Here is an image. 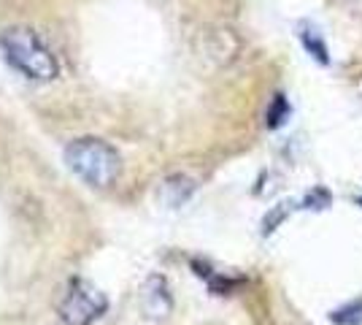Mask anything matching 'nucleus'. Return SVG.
<instances>
[{"instance_id": "obj_1", "label": "nucleus", "mask_w": 362, "mask_h": 325, "mask_svg": "<svg viewBox=\"0 0 362 325\" xmlns=\"http://www.w3.org/2000/svg\"><path fill=\"white\" fill-rule=\"evenodd\" d=\"M0 47L6 60L14 65L19 74L35 81H49L60 74V65L54 60V55L49 52L44 41L35 33L25 28H11L0 35Z\"/></svg>"}, {"instance_id": "obj_2", "label": "nucleus", "mask_w": 362, "mask_h": 325, "mask_svg": "<svg viewBox=\"0 0 362 325\" xmlns=\"http://www.w3.org/2000/svg\"><path fill=\"white\" fill-rule=\"evenodd\" d=\"M65 163L78 179L92 187H108L119 176V155L106 141L78 139L65 147Z\"/></svg>"}, {"instance_id": "obj_3", "label": "nucleus", "mask_w": 362, "mask_h": 325, "mask_svg": "<svg viewBox=\"0 0 362 325\" xmlns=\"http://www.w3.org/2000/svg\"><path fill=\"white\" fill-rule=\"evenodd\" d=\"M108 309L106 295L84 279H74L60 301V317L68 325H92Z\"/></svg>"}, {"instance_id": "obj_4", "label": "nucleus", "mask_w": 362, "mask_h": 325, "mask_svg": "<svg viewBox=\"0 0 362 325\" xmlns=\"http://www.w3.org/2000/svg\"><path fill=\"white\" fill-rule=\"evenodd\" d=\"M144 309L154 320L168 317V312L173 309V298H170L168 282L163 277H151L146 282V287H144Z\"/></svg>"}, {"instance_id": "obj_5", "label": "nucleus", "mask_w": 362, "mask_h": 325, "mask_svg": "<svg viewBox=\"0 0 362 325\" xmlns=\"http://www.w3.org/2000/svg\"><path fill=\"white\" fill-rule=\"evenodd\" d=\"M195 193V182L187 179V176H170L163 182V190H160V198L170 206V209H179L189 201V195Z\"/></svg>"}, {"instance_id": "obj_6", "label": "nucleus", "mask_w": 362, "mask_h": 325, "mask_svg": "<svg viewBox=\"0 0 362 325\" xmlns=\"http://www.w3.org/2000/svg\"><path fill=\"white\" fill-rule=\"evenodd\" d=\"M330 323L332 325H362V298L346 301V304H341L338 309H332Z\"/></svg>"}, {"instance_id": "obj_7", "label": "nucleus", "mask_w": 362, "mask_h": 325, "mask_svg": "<svg viewBox=\"0 0 362 325\" xmlns=\"http://www.w3.org/2000/svg\"><path fill=\"white\" fill-rule=\"evenodd\" d=\"M300 41H303V47L308 49V55H311L314 60L325 62V65L330 62V57H327V47H325V41H322L319 30L308 28V25H303V28H300Z\"/></svg>"}, {"instance_id": "obj_8", "label": "nucleus", "mask_w": 362, "mask_h": 325, "mask_svg": "<svg viewBox=\"0 0 362 325\" xmlns=\"http://www.w3.org/2000/svg\"><path fill=\"white\" fill-rule=\"evenodd\" d=\"M332 203V195L330 190H325V187H314V190H308L305 193V198H303V209H311V212H325V209H330Z\"/></svg>"}, {"instance_id": "obj_9", "label": "nucleus", "mask_w": 362, "mask_h": 325, "mask_svg": "<svg viewBox=\"0 0 362 325\" xmlns=\"http://www.w3.org/2000/svg\"><path fill=\"white\" fill-rule=\"evenodd\" d=\"M287 114H289V103L284 101V95H276L271 111H268V127H279V125L287 120Z\"/></svg>"}, {"instance_id": "obj_10", "label": "nucleus", "mask_w": 362, "mask_h": 325, "mask_svg": "<svg viewBox=\"0 0 362 325\" xmlns=\"http://www.w3.org/2000/svg\"><path fill=\"white\" fill-rule=\"evenodd\" d=\"M289 206H292V203H281V206H276V212H271V215L265 217V222H262V233H265V236L271 231H276V228L284 222V217L289 215Z\"/></svg>"}, {"instance_id": "obj_11", "label": "nucleus", "mask_w": 362, "mask_h": 325, "mask_svg": "<svg viewBox=\"0 0 362 325\" xmlns=\"http://www.w3.org/2000/svg\"><path fill=\"white\" fill-rule=\"evenodd\" d=\"M354 203H357V206H362V195H357V198H354Z\"/></svg>"}]
</instances>
